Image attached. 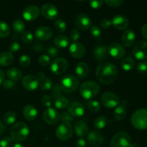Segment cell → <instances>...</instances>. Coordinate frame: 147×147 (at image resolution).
Segmentation results:
<instances>
[{
	"label": "cell",
	"instance_id": "cell-1",
	"mask_svg": "<svg viewBox=\"0 0 147 147\" xmlns=\"http://www.w3.org/2000/svg\"><path fill=\"white\" fill-rule=\"evenodd\" d=\"M96 76L100 83L106 85L111 84L117 78L118 69L113 63H102L96 69Z\"/></svg>",
	"mask_w": 147,
	"mask_h": 147
},
{
	"label": "cell",
	"instance_id": "cell-2",
	"mask_svg": "<svg viewBox=\"0 0 147 147\" xmlns=\"http://www.w3.org/2000/svg\"><path fill=\"white\" fill-rule=\"evenodd\" d=\"M30 133V129L26 123L23 122L16 123L11 126L10 134L11 138L17 142H24L27 139Z\"/></svg>",
	"mask_w": 147,
	"mask_h": 147
},
{
	"label": "cell",
	"instance_id": "cell-3",
	"mask_svg": "<svg viewBox=\"0 0 147 147\" xmlns=\"http://www.w3.org/2000/svg\"><path fill=\"white\" fill-rule=\"evenodd\" d=\"M100 90L99 85L93 80L84 82L80 87V95L86 99H91L97 96Z\"/></svg>",
	"mask_w": 147,
	"mask_h": 147
},
{
	"label": "cell",
	"instance_id": "cell-4",
	"mask_svg": "<svg viewBox=\"0 0 147 147\" xmlns=\"http://www.w3.org/2000/svg\"><path fill=\"white\" fill-rule=\"evenodd\" d=\"M131 123L138 130L147 129V109H141L136 111L131 116Z\"/></svg>",
	"mask_w": 147,
	"mask_h": 147
},
{
	"label": "cell",
	"instance_id": "cell-5",
	"mask_svg": "<svg viewBox=\"0 0 147 147\" xmlns=\"http://www.w3.org/2000/svg\"><path fill=\"white\" fill-rule=\"evenodd\" d=\"M79 80L76 76L73 75H67L62 78L60 82V87L63 92L71 93L75 91L79 86Z\"/></svg>",
	"mask_w": 147,
	"mask_h": 147
},
{
	"label": "cell",
	"instance_id": "cell-6",
	"mask_svg": "<svg viewBox=\"0 0 147 147\" xmlns=\"http://www.w3.org/2000/svg\"><path fill=\"white\" fill-rule=\"evenodd\" d=\"M131 144V139L127 133L121 131L115 134L111 141V147H129Z\"/></svg>",
	"mask_w": 147,
	"mask_h": 147
},
{
	"label": "cell",
	"instance_id": "cell-7",
	"mask_svg": "<svg viewBox=\"0 0 147 147\" xmlns=\"http://www.w3.org/2000/svg\"><path fill=\"white\" fill-rule=\"evenodd\" d=\"M56 136L60 140L66 141L70 139L73 134V126L70 123H62L57 126L55 131Z\"/></svg>",
	"mask_w": 147,
	"mask_h": 147
},
{
	"label": "cell",
	"instance_id": "cell-8",
	"mask_svg": "<svg viewBox=\"0 0 147 147\" xmlns=\"http://www.w3.org/2000/svg\"><path fill=\"white\" fill-rule=\"evenodd\" d=\"M101 102L103 106L108 109H113L119 106V98L115 93L108 91L103 93L101 96Z\"/></svg>",
	"mask_w": 147,
	"mask_h": 147
},
{
	"label": "cell",
	"instance_id": "cell-9",
	"mask_svg": "<svg viewBox=\"0 0 147 147\" xmlns=\"http://www.w3.org/2000/svg\"><path fill=\"white\" fill-rule=\"evenodd\" d=\"M68 67V63L64 58H57L50 64V70L55 75H60L64 73Z\"/></svg>",
	"mask_w": 147,
	"mask_h": 147
},
{
	"label": "cell",
	"instance_id": "cell-10",
	"mask_svg": "<svg viewBox=\"0 0 147 147\" xmlns=\"http://www.w3.org/2000/svg\"><path fill=\"white\" fill-rule=\"evenodd\" d=\"M133 55L137 60H144L147 59V42L141 40L136 42L133 48Z\"/></svg>",
	"mask_w": 147,
	"mask_h": 147
},
{
	"label": "cell",
	"instance_id": "cell-11",
	"mask_svg": "<svg viewBox=\"0 0 147 147\" xmlns=\"http://www.w3.org/2000/svg\"><path fill=\"white\" fill-rule=\"evenodd\" d=\"M108 50H109V54L117 60L123 58L126 55V50L123 46L118 42L111 43L108 47Z\"/></svg>",
	"mask_w": 147,
	"mask_h": 147
},
{
	"label": "cell",
	"instance_id": "cell-12",
	"mask_svg": "<svg viewBox=\"0 0 147 147\" xmlns=\"http://www.w3.org/2000/svg\"><path fill=\"white\" fill-rule=\"evenodd\" d=\"M42 119L47 124L55 125L59 121L60 115L55 109L50 107L45 109V111L43 112Z\"/></svg>",
	"mask_w": 147,
	"mask_h": 147
},
{
	"label": "cell",
	"instance_id": "cell-13",
	"mask_svg": "<svg viewBox=\"0 0 147 147\" xmlns=\"http://www.w3.org/2000/svg\"><path fill=\"white\" fill-rule=\"evenodd\" d=\"M43 17L47 20H55L58 15V9L57 7L51 3L43 4L41 9Z\"/></svg>",
	"mask_w": 147,
	"mask_h": 147
},
{
	"label": "cell",
	"instance_id": "cell-14",
	"mask_svg": "<svg viewBox=\"0 0 147 147\" xmlns=\"http://www.w3.org/2000/svg\"><path fill=\"white\" fill-rule=\"evenodd\" d=\"M69 53L74 58H81L86 54V47L82 43L76 42L70 45L69 47Z\"/></svg>",
	"mask_w": 147,
	"mask_h": 147
},
{
	"label": "cell",
	"instance_id": "cell-15",
	"mask_svg": "<svg viewBox=\"0 0 147 147\" xmlns=\"http://www.w3.org/2000/svg\"><path fill=\"white\" fill-rule=\"evenodd\" d=\"M40 9L36 5H29L22 11V17L27 21H33L40 15Z\"/></svg>",
	"mask_w": 147,
	"mask_h": 147
},
{
	"label": "cell",
	"instance_id": "cell-16",
	"mask_svg": "<svg viewBox=\"0 0 147 147\" xmlns=\"http://www.w3.org/2000/svg\"><path fill=\"white\" fill-rule=\"evenodd\" d=\"M22 83L23 87L29 91L36 90L40 84L38 78L36 76H32V75L23 78Z\"/></svg>",
	"mask_w": 147,
	"mask_h": 147
},
{
	"label": "cell",
	"instance_id": "cell-17",
	"mask_svg": "<svg viewBox=\"0 0 147 147\" xmlns=\"http://www.w3.org/2000/svg\"><path fill=\"white\" fill-rule=\"evenodd\" d=\"M68 111L73 117H80L84 115L85 107L80 102H72L68 105Z\"/></svg>",
	"mask_w": 147,
	"mask_h": 147
},
{
	"label": "cell",
	"instance_id": "cell-18",
	"mask_svg": "<svg viewBox=\"0 0 147 147\" xmlns=\"http://www.w3.org/2000/svg\"><path fill=\"white\" fill-rule=\"evenodd\" d=\"M76 25L80 30H87L90 27L92 21L90 17L86 14H80L76 19Z\"/></svg>",
	"mask_w": 147,
	"mask_h": 147
},
{
	"label": "cell",
	"instance_id": "cell-19",
	"mask_svg": "<svg viewBox=\"0 0 147 147\" xmlns=\"http://www.w3.org/2000/svg\"><path fill=\"white\" fill-rule=\"evenodd\" d=\"M111 24L119 30H124L129 27V21L125 16L116 15L112 19Z\"/></svg>",
	"mask_w": 147,
	"mask_h": 147
},
{
	"label": "cell",
	"instance_id": "cell-20",
	"mask_svg": "<svg viewBox=\"0 0 147 147\" xmlns=\"http://www.w3.org/2000/svg\"><path fill=\"white\" fill-rule=\"evenodd\" d=\"M36 37L39 40H47L53 35V31L51 29L45 26H40L35 30L34 32Z\"/></svg>",
	"mask_w": 147,
	"mask_h": 147
},
{
	"label": "cell",
	"instance_id": "cell-21",
	"mask_svg": "<svg viewBox=\"0 0 147 147\" xmlns=\"http://www.w3.org/2000/svg\"><path fill=\"white\" fill-rule=\"evenodd\" d=\"M88 141L89 144L95 146L102 145L104 142V136L101 133L96 131H92L88 135Z\"/></svg>",
	"mask_w": 147,
	"mask_h": 147
},
{
	"label": "cell",
	"instance_id": "cell-22",
	"mask_svg": "<svg viewBox=\"0 0 147 147\" xmlns=\"http://www.w3.org/2000/svg\"><path fill=\"white\" fill-rule=\"evenodd\" d=\"M109 56V50L106 45H100L95 47L93 51V57L98 61H103Z\"/></svg>",
	"mask_w": 147,
	"mask_h": 147
},
{
	"label": "cell",
	"instance_id": "cell-23",
	"mask_svg": "<svg viewBox=\"0 0 147 147\" xmlns=\"http://www.w3.org/2000/svg\"><path fill=\"white\" fill-rule=\"evenodd\" d=\"M136 40V34L135 32L131 30H126L123 32L121 37V41L123 46L126 47H129L132 46Z\"/></svg>",
	"mask_w": 147,
	"mask_h": 147
},
{
	"label": "cell",
	"instance_id": "cell-24",
	"mask_svg": "<svg viewBox=\"0 0 147 147\" xmlns=\"http://www.w3.org/2000/svg\"><path fill=\"white\" fill-rule=\"evenodd\" d=\"M37 78L39 80L40 88L42 90H48L53 87V83L50 78L45 76V73L43 72H39Z\"/></svg>",
	"mask_w": 147,
	"mask_h": 147
},
{
	"label": "cell",
	"instance_id": "cell-25",
	"mask_svg": "<svg viewBox=\"0 0 147 147\" xmlns=\"http://www.w3.org/2000/svg\"><path fill=\"white\" fill-rule=\"evenodd\" d=\"M23 116L27 119V121H34L36 119L37 116V110L34 106H32V105H27L24 107L22 111Z\"/></svg>",
	"mask_w": 147,
	"mask_h": 147
},
{
	"label": "cell",
	"instance_id": "cell-26",
	"mask_svg": "<svg viewBox=\"0 0 147 147\" xmlns=\"http://www.w3.org/2000/svg\"><path fill=\"white\" fill-rule=\"evenodd\" d=\"M75 132L76 134L80 137H84L88 134V127L86 122L83 121H78L74 125Z\"/></svg>",
	"mask_w": 147,
	"mask_h": 147
},
{
	"label": "cell",
	"instance_id": "cell-27",
	"mask_svg": "<svg viewBox=\"0 0 147 147\" xmlns=\"http://www.w3.org/2000/svg\"><path fill=\"white\" fill-rule=\"evenodd\" d=\"M14 62V56L10 52H3L0 53V66L7 67L11 65Z\"/></svg>",
	"mask_w": 147,
	"mask_h": 147
},
{
	"label": "cell",
	"instance_id": "cell-28",
	"mask_svg": "<svg viewBox=\"0 0 147 147\" xmlns=\"http://www.w3.org/2000/svg\"><path fill=\"white\" fill-rule=\"evenodd\" d=\"M76 73L80 78H85L89 73V67L86 63L81 62L79 63L76 67Z\"/></svg>",
	"mask_w": 147,
	"mask_h": 147
},
{
	"label": "cell",
	"instance_id": "cell-29",
	"mask_svg": "<svg viewBox=\"0 0 147 147\" xmlns=\"http://www.w3.org/2000/svg\"><path fill=\"white\" fill-rule=\"evenodd\" d=\"M7 76L12 81L20 80L22 77V72L17 67H11L7 71Z\"/></svg>",
	"mask_w": 147,
	"mask_h": 147
},
{
	"label": "cell",
	"instance_id": "cell-30",
	"mask_svg": "<svg viewBox=\"0 0 147 147\" xmlns=\"http://www.w3.org/2000/svg\"><path fill=\"white\" fill-rule=\"evenodd\" d=\"M126 115V109L123 105L116 106L113 112V116L116 121H122Z\"/></svg>",
	"mask_w": 147,
	"mask_h": 147
},
{
	"label": "cell",
	"instance_id": "cell-31",
	"mask_svg": "<svg viewBox=\"0 0 147 147\" xmlns=\"http://www.w3.org/2000/svg\"><path fill=\"white\" fill-rule=\"evenodd\" d=\"M69 42H70V40H69L68 37L65 35H63V34L57 35L54 40V43L56 47H61V48H65V47H67Z\"/></svg>",
	"mask_w": 147,
	"mask_h": 147
},
{
	"label": "cell",
	"instance_id": "cell-32",
	"mask_svg": "<svg viewBox=\"0 0 147 147\" xmlns=\"http://www.w3.org/2000/svg\"><path fill=\"white\" fill-rule=\"evenodd\" d=\"M12 28L17 34H22L25 30V24L24 22L20 20H16L12 23Z\"/></svg>",
	"mask_w": 147,
	"mask_h": 147
},
{
	"label": "cell",
	"instance_id": "cell-33",
	"mask_svg": "<svg viewBox=\"0 0 147 147\" xmlns=\"http://www.w3.org/2000/svg\"><path fill=\"white\" fill-rule=\"evenodd\" d=\"M69 105V101L64 96H59L55 100V106L58 109H64Z\"/></svg>",
	"mask_w": 147,
	"mask_h": 147
},
{
	"label": "cell",
	"instance_id": "cell-34",
	"mask_svg": "<svg viewBox=\"0 0 147 147\" xmlns=\"http://www.w3.org/2000/svg\"><path fill=\"white\" fill-rule=\"evenodd\" d=\"M17 119V115L14 111H8L3 116V121L7 125H11L14 123Z\"/></svg>",
	"mask_w": 147,
	"mask_h": 147
},
{
	"label": "cell",
	"instance_id": "cell-35",
	"mask_svg": "<svg viewBox=\"0 0 147 147\" xmlns=\"http://www.w3.org/2000/svg\"><path fill=\"white\" fill-rule=\"evenodd\" d=\"M135 62L133 58L130 57H128L126 58L123 59L121 62V67L125 71H130L134 67Z\"/></svg>",
	"mask_w": 147,
	"mask_h": 147
},
{
	"label": "cell",
	"instance_id": "cell-36",
	"mask_svg": "<svg viewBox=\"0 0 147 147\" xmlns=\"http://www.w3.org/2000/svg\"><path fill=\"white\" fill-rule=\"evenodd\" d=\"M10 27L5 22H0V37L5 38L10 34Z\"/></svg>",
	"mask_w": 147,
	"mask_h": 147
},
{
	"label": "cell",
	"instance_id": "cell-37",
	"mask_svg": "<svg viewBox=\"0 0 147 147\" xmlns=\"http://www.w3.org/2000/svg\"><path fill=\"white\" fill-rule=\"evenodd\" d=\"M107 124V119L105 116H101L96 118L93 122L94 127L97 129H102Z\"/></svg>",
	"mask_w": 147,
	"mask_h": 147
},
{
	"label": "cell",
	"instance_id": "cell-38",
	"mask_svg": "<svg viewBox=\"0 0 147 147\" xmlns=\"http://www.w3.org/2000/svg\"><path fill=\"white\" fill-rule=\"evenodd\" d=\"M55 27L58 32H64L67 30V24L63 20L58 19L55 23Z\"/></svg>",
	"mask_w": 147,
	"mask_h": 147
},
{
	"label": "cell",
	"instance_id": "cell-39",
	"mask_svg": "<svg viewBox=\"0 0 147 147\" xmlns=\"http://www.w3.org/2000/svg\"><path fill=\"white\" fill-rule=\"evenodd\" d=\"M88 107L93 112H98L100 110V104L97 100H90L88 103Z\"/></svg>",
	"mask_w": 147,
	"mask_h": 147
},
{
	"label": "cell",
	"instance_id": "cell-40",
	"mask_svg": "<svg viewBox=\"0 0 147 147\" xmlns=\"http://www.w3.org/2000/svg\"><path fill=\"white\" fill-rule=\"evenodd\" d=\"M14 140L11 137H4L0 141V147H13Z\"/></svg>",
	"mask_w": 147,
	"mask_h": 147
},
{
	"label": "cell",
	"instance_id": "cell-41",
	"mask_svg": "<svg viewBox=\"0 0 147 147\" xmlns=\"http://www.w3.org/2000/svg\"><path fill=\"white\" fill-rule=\"evenodd\" d=\"M60 119H61L63 123H67L71 124L72 122L73 121V117L67 112H62L60 114Z\"/></svg>",
	"mask_w": 147,
	"mask_h": 147
},
{
	"label": "cell",
	"instance_id": "cell-42",
	"mask_svg": "<svg viewBox=\"0 0 147 147\" xmlns=\"http://www.w3.org/2000/svg\"><path fill=\"white\" fill-rule=\"evenodd\" d=\"M31 63V57L27 55H23L20 58V65L22 67H26L29 66Z\"/></svg>",
	"mask_w": 147,
	"mask_h": 147
},
{
	"label": "cell",
	"instance_id": "cell-43",
	"mask_svg": "<svg viewBox=\"0 0 147 147\" xmlns=\"http://www.w3.org/2000/svg\"><path fill=\"white\" fill-rule=\"evenodd\" d=\"M34 36L33 34L30 31H26L22 34V40L25 43H30L33 40Z\"/></svg>",
	"mask_w": 147,
	"mask_h": 147
},
{
	"label": "cell",
	"instance_id": "cell-44",
	"mask_svg": "<svg viewBox=\"0 0 147 147\" xmlns=\"http://www.w3.org/2000/svg\"><path fill=\"white\" fill-rule=\"evenodd\" d=\"M39 64L42 66H47L50 63V57L47 55H42L38 57Z\"/></svg>",
	"mask_w": 147,
	"mask_h": 147
},
{
	"label": "cell",
	"instance_id": "cell-45",
	"mask_svg": "<svg viewBox=\"0 0 147 147\" xmlns=\"http://www.w3.org/2000/svg\"><path fill=\"white\" fill-rule=\"evenodd\" d=\"M90 32L91 34V35L93 37H96V38H98L102 34V31L100 30V28L96 25H93L90 27Z\"/></svg>",
	"mask_w": 147,
	"mask_h": 147
},
{
	"label": "cell",
	"instance_id": "cell-46",
	"mask_svg": "<svg viewBox=\"0 0 147 147\" xmlns=\"http://www.w3.org/2000/svg\"><path fill=\"white\" fill-rule=\"evenodd\" d=\"M20 43L18 42L17 41H14L10 44L9 47V50L11 53H17L20 50Z\"/></svg>",
	"mask_w": 147,
	"mask_h": 147
},
{
	"label": "cell",
	"instance_id": "cell-47",
	"mask_svg": "<svg viewBox=\"0 0 147 147\" xmlns=\"http://www.w3.org/2000/svg\"><path fill=\"white\" fill-rule=\"evenodd\" d=\"M42 103L44 106L47 108H50L52 105V99L50 96L45 95L42 98Z\"/></svg>",
	"mask_w": 147,
	"mask_h": 147
},
{
	"label": "cell",
	"instance_id": "cell-48",
	"mask_svg": "<svg viewBox=\"0 0 147 147\" xmlns=\"http://www.w3.org/2000/svg\"><path fill=\"white\" fill-rule=\"evenodd\" d=\"M136 68H137L138 72L140 73H147V62H141L138 63Z\"/></svg>",
	"mask_w": 147,
	"mask_h": 147
},
{
	"label": "cell",
	"instance_id": "cell-49",
	"mask_svg": "<svg viewBox=\"0 0 147 147\" xmlns=\"http://www.w3.org/2000/svg\"><path fill=\"white\" fill-rule=\"evenodd\" d=\"M105 2L110 7H119L123 3V0H106Z\"/></svg>",
	"mask_w": 147,
	"mask_h": 147
},
{
	"label": "cell",
	"instance_id": "cell-50",
	"mask_svg": "<svg viewBox=\"0 0 147 147\" xmlns=\"http://www.w3.org/2000/svg\"><path fill=\"white\" fill-rule=\"evenodd\" d=\"M47 53H48L49 57L50 56L51 57H55L58 55L59 51L56 47L50 46V47L47 49Z\"/></svg>",
	"mask_w": 147,
	"mask_h": 147
},
{
	"label": "cell",
	"instance_id": "cell-51",
	"mask_svg": "<svg viewBox=\"0 0 147 147\" xmlns=\"http://www.w3.org/2000/svg\"><path fill=\"white\" fill-rule=\"evenodd\" d=\"M103 1L102 0H92L89 1V4L93 9H98L102 7Z\"/></svg>",
	"mask_w": 147,
	"mask_h": 147
},
{
	"label": "cell",
	"instance_id": "cell-52",
	"mask_svg": "<svg viewBox=\"0 0 147 147\" xmlns=\"http://www.w3.org/2000/svg\"><path fill=\"white\" fill-rule=\"evenodd\" d=\"M70 38H71V40L76 42L77 40H78L79 39H80V34L78 30H71V32H70Z\"/></svg>",
	"mask_w": 147,
	"mask_h": 147
},
{
	"label": "cell",
	"instance_id": "cell-53",
	"mask_svg": "<svg viewBox=\"0 0 147 147\" xmlns=\"http://www.w3.org/2000/svg\"><path fill=\"white\" fill-rule=\"evenodd\" d=\"M62 92H63V90L60 85H56L53 88V95L55 98L59 96H61L60 95H61Z\"/></svg>",
	"mask_w": 147,
	"mask_h": 147
},
{
	"label": "cell",
	"instance_id": "cell-54",
	"mask_svg": "<svg viewBox=\"0 0 147 147\" xmlns=\"http://www.w3.org/2000/svg\"><path fill=\"white\" fill-rule=\"evenodd\" d=\"M111 21L109 19H103L100 22V26L102 29H105L107 30L111 25Z\"/></svg>",
	"mask_w": 147,
	"mask_h": 147
},
{
	"label": "cell",
	"instance_id": "cell-55",
	"mask_svg": "<svg viewBox=\"0 0 147 147\" xmlns=\"http://www.w3.org/2000/svg\"><path fill=\"white\" fill-rule=\"evenodd\" d=\"M15 86V83L14 81L7 79V80H4L3 82V87L5 89H11Z\"/></svg>",
	"mask_w": 147,
	"mask_h": 147
},
{
	"label": "cell",
	"instance_id": "cell-56",
	"mask_svg": "<svg viewBox=\"0 0 147 147\" xmlns=\"http://www.w3.org/2000/svg\"><path fill=\"white\" fill-rule=\"evenodd\" d=\"M86 145H87L86 141L83 139H79L76 143L77 147H86Z\"/></svg>",
	"mask_w": 147,
	"mask_h": 147
},
{
	"label": "cell",
	"instance_id": "cell-57",
	"mask_svg": "<svg viewBox=\"0 0 147 147\" xmlns=\"http://www.w3.org/2000/svg\"><path fill=\"white\" fill-rule=\"evenodd\" d=\"M142 36H143L146 40H147V23L142 27Z\"/></svg>",
	"mask_w": 147,
	"mask_h": 147
},
{
	"label": "cell",
	"instance_id": "cell-58",
	"mask_svg": "<svg viewBox=\"0 0 147 147\" xmlns=\"http://www.w3.org/2000/svg\"><path fill=\"white\" fill-rule=\"evenodd\" d=\"M4 78H5L4 73L0 69V85H1V83H3V82L4 81Z\"/></svg>",
	"mask_w": 147,
	"mask_h": 147
},
{
	"label": "cell",
	"instance_id": "cell-59",
	"mask_svg": "<svg viewBox=\"0 0 147 147\" xmlns=\"http://www.w3.org/2000/svg\"><path fill=\"white\" fill-rule=\"evenodd\" d=\"M4 126L3 125V123L0 121V136L2 135V134L4 133Z\"/></svg>",
	"mask_w": 147,
	"mask_h": 147
},
{
	"label": "cell",
	"instance_id": "cell-60",
	"mask_svg": "<svg viewBox=\"0 0 147 147\" xmlns=\"http://www.w3.org/2000/svg\"><path fill=\"white\" fill-rule=\"evenodd\" d=\"M129 147H140V146H139V144H137V143H136V142H135V143L131 144L130 146H129Z\"/></svg>",
	"mask_w": 147,
	"mask_h": 147
},
{
	"label": "cell",
	"instance_id": "cell-61",
	"mask_svg": "<svg viewBox=\"0 0 147 147\" xmlns=\"http://www.w3.org/2000/svg\"><path fill=\"white\" fill-rule=\"evenodd\" d=\"M13 147H25L24 146H23L22 144H16L14 145V146Z\"/></svg>",
	"mask_w": 147,
	"mask_h": 147
}]
</instances>
